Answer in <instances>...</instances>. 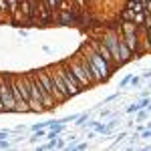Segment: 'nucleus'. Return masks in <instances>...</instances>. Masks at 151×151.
<instances>
[{"mask_svg":"<svg viewBox=\"0 0 151 151\" xmlns=\"http://www.w3.org/2000/svg\"><path fill=\"white\" fill-rule=\"evenodd\" d=\"M141 81H143V79H141V77H133V79H131V83H129V85H131V87H137V85H141Z\"/></svg>","mask_w":151,"mask_h":151,"instance_id":"14","label":"nucleus"},{"mask_svg":"<svg viewBox=\"0 0 151 151\" xmlns=\"http://www.w3.org/2000/svg\"><path fill=\"white\" fill-rule=\"evenodd\" d=\"M143 2H151V0H143Z\"/></svg>","mask_w":151,"mask_h":151,"instance_id":"23","label":"nucleus"},{"mask_svg":"<svg viewBox=\"0 0 151 151\" xmlns=\"http://www.w3.org/2000/svg\"><path fill=\"white\" fill-rule=\"evenodd\" d=\"M141 107H139V103H133V105H129L127 109H125V113H137Z\"/></svg>","mask_w":151,"mask_h":151,"instance_id":"12","label":"nucleus"},{"mask_svg":"<svg viewBox=\"0 0 151 151\" xmlns=\"http://www.w3.org/2000/svg\"><path fill=\"white\" fill-rule=\"evenodd\" d=\"M10 135V131H0V139H6Z\"/></svg>","mask_w":151,"mask_h":151,"instance_id":"21","label":"nucleus"},{"mask_svg":"<svg viewBox=\"0 0 151 151\" xmlns=\"http://www.w3.org/2000/svg\"><path fill=\"white\" fill-rule=\"evenodd\" d=\"M111 115V111H109V109H103V111H101V117H109Z\"/></svg>","mask_w":151,"mask_h":151,"instance_id":"22","label":"nucleus"},{"mask_svg":"<svg viewBox=\"0 0 151 151\" xmlns=\"http://www.w3.org/2000/svg\"><path fill=\"white\" fill-rule=\"evenodd\" d=\"M131 79H133V77H131V75H125V77H123V79H121V85H119V87H121V89H125V87H127L129 83H131Z\"/></svg>","mask_w":151,"mask_h":151,"instance_id":"13","label":"nucleus"},{"mask_svg":"<svg viewBox=\"0 0 151 151\" xmlns=\"http://www.w3.org/2000/svg\"><path fill=\"white\" fill-rule=\"evenodd\" d=\"M35 2H42V0H35Z\"/></svg>","mask_w":151,"mask_h":151,"instance_id":"24","label":"nucleus"},{"mask_svg":"<svg viewBox=\"0 0 151 151\" xmlns=\"http://www.w3.org/2000/svg\"><path fill=\"white\" fill-rule=\"evenodd\" d=\"M119 55H121V65H125V63H129V60L133 58V52H131L129 47L125 45L123 36H121V42H119Z\"/></svg>","mask_w":151,"mask_h":151,"instance_id":"7","label":"nucleus"},{"mask_svg":"<svg viewBox=\"0 0 151 151\" xmlns=\"http://www.w3.org/2000/svg\"><path fill=\"white\" fill-rule=\"evenodd\" d=\"M8 147H10V143H8V141L0 139V149H8Z\"/></svg>","mask_w":151,"mask_h":151,"instance_id":"17","label":"nucleus"},{"mask_svg":"<svg viewBox=\"0 0 151 151\" xmlns=\"http://www.w3.org/2000/svg\"><path fill=\"white\" fill-rule=\"evenodd\" d=\"M87 147H89V143H77L73 149H87Z\"/></svg>","mask_w":151,"mask_h":151,"instance_id":"18","label":"nucleus"},{"mask_svg":"<svg viewBox=\"0 0 151 151\" xmlns=\"http://www.w3.org/2000/svg\"><path fill=\"white\" fill-rule=\"evenodd\" d=\"M125 137H127V133H125V131H121V133L117 135V141H115V143H119V141H121V139H125Z\"/></svg>","mask_w":151,"mask_h":151,"instance_id":"19","label":"nucleus"},{"mask_svg":"<svg viewBox=\"0 0 151 151\" xmlns=\"http://www.w3.org/2000/svg\"><path fill=\"white\" fill-rule=\"evenodd\" d=\"M57 69H58V73L63 75L65 83H67V89H69V95H70V97H75V95L83 93V87H81V83H79V79L75 77V73L70 70L69 60H65V63H58Z\"/></svg>","mask_w":151,"mask_h":151,"instance_id":"3","label":"nucleus"},{"mask_svg":"<svg viewBox=\"0 0 151 151\" xmlns=\"http://www.w3.org/2000/svg\"><path fill=\"white\" fill-rule=\"evenodd\" d=\"M69 67H70V70L75 73V77L79 79V83H81V87L83 89H91V87H95V83L91 81V77L85 73V69H83V65L79 63V58H77V55L69 60Z\"/></svg>","mask_w":151,"mask_h":151,"instance_id":"4","label":"nucleus"},{"mask_svg":"<svg viewBox=\"0 0 151 151\" xmlns=\"http://www.w3.org/2000/svg\"><path fill=\"white\" fill-rule=\"evenodd\" d=\"M89 45H91V47H93L95 50H97V52H99V55H101V57H103L105 60L109 63V67H111L113 70H117L119 67H121V65H119V63L115 60V57H113V52L109 50V47L105 45V42L101 40V38H93V40H91Z\"/></svg>","mask_w":151,"mask_h":151,"instance_id":"6","label":"nucleus"},{"mask_svg":"<svg viewBox=\"0 0 151 151\" xmlns=\"http://www.w3.org/2000/svg\"><path fill=\"white\" fill-rule=\"evenodd\" d=\"M133 22L137 24V26H145V24H147V14H145V12H135Z\"/></svg>","mask_w":151,"mask_h":151,"instance_id":"8","label":"nucleus"},{"mask_svg":"<svg viewBox=\"0 0 151 151\" xmlns=\"http://www.w3.org/2000/svg\"><path fill=\"white\" fill-rule=\"evenodd\" d=\"M91 113H93V111H87V113L79 115V117H77V123H75V125H77V127H83V125H87V121H89V115H91Z\"/></svg>","mask_w":151,"mask_h":151,"instance_id":"10","label":"nucleus"},{"mask_svg":"<svg viewBox=\"0 0 151 151\" xmlns=\"http://www.w3.org/2000/svg\"><path fill=\"white\" fill-rule=\"evenodd\" d=\"M133 18H135V12L131 10V8H127V6H125V8L121 10V16H119V20H133Z\"/></svg>","mask_w":151,"mask_h":151,"instance_id":"9","label":"nucleus"},{"mask_svg":"<svg viewBox=\"0 0 151 151\" xmlns=\"http://www.w3.org/2000/svg\"><path fill=\"white\" fill-rule=\"evenodd\" d=\"M0 101L4 107V113L16 111V101H14V93H12V75L0 73Z\"/></svg>","mask_w":151,"mask_h":151,"instance_id":"1","label":"nucleus"},{"mask_svg":"<svg viewBox=\"0 0 151 151\" xmlns=\"http://www.w3.org/2000/svg\"><path fill=\"white\" fill-rule=\"evenodd\" d=\"M63 147H67V143H65V141L58 137V139H57V149H63Z\"/></svg>","mask_w":151,"mask_h":151,"instance_id":"16","label":"nucleus"},{"mask_svg":"<svg viewBox=\"0 0 151 151\" xmlns=\"http://www.w3.org/2000/svg\"><path fill=\"white\" fill-rule=\"evenodd\" d=\"M81 50H83V52H85V55H87L89 58H91V60H93V65L97 67V69H99L101 77H103V81H107V79H109V77L115 73V70L109 67V63H107V60H105V58L101 57V55H99V52H97V50H95L91 45H89V42H87V45H83Z\"/></svg>","mask_w":151,"mask_h":151,"instance_id":"2","label":"nucleus"},{"mask_svg":"<svg viewBox=\"0 0 151 151\" xmlns=\"http://www.w3.org/2000/svg\"><path fill=\"white\" fill-rule=\"evenodd\" d=\"M145 45H147V50H151V32H147L145 35V40H143Z\"/></svg>","mask_w":151,"mask_h":151,"instance_id":"15","label":"nucleus"},{"mask_svg":"<svg viewBox=\"0 0 151 151\" xmlns=\"http://www.w3.org/2000/svg\"><path fill=\"white\" fill-rule=\"evenodd\" d=\"M77 58H79V63L83 65V69H85V73L91 77V81L95 83V85H99V83H103V77H101V73H99V69L93 65V60L87 57L83 50H79L77 52Z\"/></svg>","mask_w":151,"mask_h":151,"instance_id":"5","label":"nucleus"},{"mask_svg":"<svg viewBox=\"0 0 151 151\" xmlns=\"http://www.w3.org/2000/svg\"><path fill=\"white\" fill-rule=\"evenodd\" d=\"M147 119V109H139L135 113V121H145Z\"/></svg>","mask_w":151,"mask_h":151,"instance_id":"11","label":"nucleus"},{"mask_svg":"<svg viewBox=\"0 0 151 151\" xmlns=\"http://www.w3.org/2000/svg\"><path fill=\"white\" fill-rule=\"evenodd\" d=\"M149 137H151V129H149Z\"/></svg>","mask_w":151,"mask_h":151,"instance_id":"25","label":"nucleus"},{"mask_svg":"<svg viewBox=\"0 0 151 151\" xmlns=\"http://www.w3.org/2000/svg\"><path fill=\"white\" fill-rule=\"evenodd\" d=\"M117 97H119V93H117V95H111V97H107V99H105V103H111V101H115Z\"/></svg>","mask_w":151,"mask_h":151,"instance_id":"20","label":"nucleus"}]
</instances>
